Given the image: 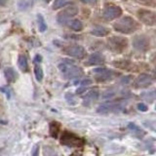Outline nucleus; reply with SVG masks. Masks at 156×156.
Wrapping results in <instances>:
<instances>
[{"label":"nucleus","instance_id":"f257e3e1","mask_svg":"<svg viewBox=\"0 0 156 156\" xmlns=\"http://www.w3.org/2000/svg\"><path fill=\"white\" fill-rule=\"evenodd\" d=\"M113 28L117 32L130 34L136 31L139 29V23H136L133 18L131 17H123L119 21L113 23Z\"/></svg>","mask_w":156,"mask_h":156},{"label":"nucleus","instance_id":"f03ea898","mask_svg":"<svg viewBox=\"0 0 156 156\" xmlns=\"http://www.w3.org/2000/svg\"><path fill=\"white\" fill-rule=\"evenodd\" d=\"M61 72L62 75L67 79H72V78H78L83 75L82 68L74 65V62L69 60H63L62 62L58 65Z\"/></svg>","mask_w":156,"mask_h":156},{"label":"nucleus","instance_id":"7ed1b4c3","mask_svg":"<svg viewBox=\"0 0 156 156\" xmlns=\"http://www.w3.org/2000/svg\"><path fill=\"white\" fill-rule=\"evenodd\" d=\"M61 143L69 147H81L84 144V141L79 136L70 133V132H65L61 138Z\"/></svg>","mask_w":156,"mask_h":156},{"label":"nucleus","instance_id":"20e7f679","mask_svg":"<svg viewBox=\"0 0 156 156\" xmlns=\"http://www.w3.org/2000/svg\"><path fill=\"white\" fill-rule=\"evenodd\" d=\"M108 46L111 49V51L115 53H122L127 49L128 41L124 37L113 36L108 39Z\"/></svg>","mask_w":156,"mask_h":156},{"label":"nucleus","instance_id":"39448f33","mask_svg":"<svg viewBox=\"0 0 156 156\" xmlns=\"http://www.w3.org/2000/svg\"><path fill=\"white\" fill-rule=\"evenodd\" d=\"M78 14V8L76 6H68L62 10L57 16V22L60 24H65L69 22V20Z\"/></svg>","mask_w":156,"mask_h":156},{"label":"nucleus","instance_id":"423d86ee","mask_svg":"<svg viewBox=\"0 0 156 156\" xmlns=\"http://www.w3.org/2000/svg\"><path fill=\"white\" fill-rule=\"evenodd\" d=\"M138 17L140 21L146 26L153 27L156 26V13L149 10L141 9L138 12Z\"/></svg>","mask_w":156,"mask_h":156},{"label":"nucleus","instance_id":"0eeeda50","mask_svg":"<svg viewBox=\"0 0 156 156\" xmlns=\"http://www.w3.org/2000/svg\"><path fill=\"white\" fill-rule=\"evenodd\" d=\"M125 109V105L121 102H107V104L101 105L98 108L99 113H111V112H120Z\"/></svg>","mask_w":156,"mask_h":156},{"label":"nucleus","instance_id":"6e6552de","mask_svg":"<svg viewBox=\"0 0 156 156\" xmlns=\"http://www.w3.org/2000/svg\"><path fill=\"white\" fill-rule=\"evenodd\" d=\"M122 15V10L119 6L110 4L107 5L102 12V16L106 21H113V20L119 18Z\"/></svg>","mask_w":156,"mask_h":156},{"label":"nucleus","instance_id":"1a4fd4ad","mask_svg":"<svg viewBox=\"0 0 156 156\" xmlns=\"http://www.w3.org/2000/svg\"><path fill=\"white\" fill-rule=\"evenodd\" d=\"M65 53L69 57L75 58H79V60H81V58H85L86 55H87L86 50L84 49V47H82L80 45H76V44L67 46L65 49Z\"/></svg>","mask_w":156,"mask_h":156},{"label":"nucleus","instance_id":"9d476101","mask_svg":"<svg viewBox=\"0 0 156 156\" xmlns=\"http://www.w3.org/2000/svg\"><path fill=\"white\" fill-rule=\"evenodd\" d=\"M94 74L97 81L99 82H105L111 80L114 76L113 71L106 68H96L94 69Z\"/></svg>","mask_w":156,"mask_h":156},{"label":"nucleus","instance_id":"9b49d317","mask_svg":"<svg viewBox=\"0 0 156 156\" xmlns=\"http://www.w3.org/2000/svg\"><path fill=\"white\" fill-rule=\"evenodd\" d=\"M150 46L149 39L147 37H145L144 35H138L134 38L133 40V47L136 50L144 52L146 51Z\"/></svg>","mask_w":156,"mask_h":156},{"label":"nucleus","instance_id":"f8f14e48","mask_svg":"<svg viewBox=\"0 0 156 156\" xmlns=\"http://www.w3.org/2000/svg\"><path fill=\"white\" fill-rule=\"evenodd\" d=\"M153 78L151 75L147 74V73H141L138 77L136 78L134 85L136 88H145L148 87L152 84Z\"/></svg>","mask_w":156,"mask_h":156},{"label":"nucleus","instance_id":"ddd939ff","mask_svg":"<svg viewBox=\"0 0 156 156\" xmlns=\"http://www.w3.org/2000/svg\"><path fill=\"white\" fill-rule=\"evenodd\" d=\"M99 96H100L99 90L92 89L84 96V98H83V104H84V105H86V106H89L92 104H94V102L99 99Z\"/></svg>","mask_w":156,"mask_h":156},{"label":"nucleus","instance_id":"4468645a","mask_svg":"<svg viewBox=\"0 0 156 156\" xmlns=\"http://www.w3.org/2000/svg\"><path fill=\"white\" fill-rule=\"evenodd\" d=\"M105 61V57L101 53H94L89 57L88 63L90 66H100V65H104Z\"/></svg>","mask_w":156,"mask_h":156},{"label":"nucleus","instance_id":"2eb2a0df","mask_svg":"<svg viewBox=\"0 0 156 156\" xmlns=\"http://www.w3.org/2000/svg\"><path fill=\"white\" fill-rule=\"evenodd\" d=\"M4 75L6 80L10 83H14L16 82L17 79L19 78L18 72L15 70V68L13 67H5L4 68Z\"/></svg>","mask_w":156,"mask_h":156},{"label":"nucleus","instance_id":"dca6fc26","mask_svg":"<svg viewBox=\"0 0 156 156\" xmlns=\"http://www.w3.org/2000/svg\"><path fill=\"white\" fill-rule=\"evenodd\" d=\"M91 33L97 37H104V36H106L107 34L109 33V29L105 27H102V26H97L92 29Z\"/></svg>","mask_w":156,"mask_h":156},{"label":"nucleus","instance_id":"f3484780","mask_svg":"<svg viewBox=\"0 0 156 156\" xmlns=\"http://www.w3.org/2000/svg\"><path fill=\"white\" fill-rule=\"evenodd\" d=\"M18 65L20 69L23 72H27L28 71V62H27V58L24 55H20L18 58Z\"/></svg>","mask_w":156,"mask_h":156},{"label":"nucleus","instance_id":"a211bd4d","mask_svg":"<svg viewBox=\"0 0 156 156\" xmlns=\"http://www.w3.org/2000/svg\"><path fill=\"white\" fill-rule=\"evenodd\" d=\"M67 26L70 29H72V30H74V31H80L83 28V24L81 21H79V20H77V19L69 21L67 23Z\"/></svg>","mask_w":156,"mask_h":156},{"label":"nucleus","instance_id":"6ab92c4d","mask_svg":"<svg viewBox=\"0 0 156 156\" xmlns=\"http://www.w3.org/2000/svg\"><path fill=\"white\" fill-rule=\"evenodd\" d=\"M37 23H38V28L40 32H44L47 29V24L45 22V19L41 14L37 15Z\"/></svg>","mask_w":156,"mask_h":156},{"label":"nucleus","instance_id":"aec40b11","mask_svg":"<svg viewBox=\"0 0 156 156\" xmlns=\"http://www.w3.org/2000/svg\"><path fill=\"white\" fill-rule=\"evenodd\" d=\"M34 74H35V78L38 82H41L43 80L44 77V73L41 66H39V63H35V66H34Z\"/></svg>","mask_w":156,"mask_h":156},{"label":"nucleus","instance_id":"412c9836","mask_svg":"<svg viewBox=\"0 0 156 156\" xmlns=\"http://www.w3.org/2000/svg\"><path fill=\"white\" fill-rule=\"evenodd\" d=\"M70 2L68 1V0H55L53 3V9L54 10H57V9H60V8H62L68 5Z\"/></svg>","mask_w":156,"mask_h":156},{"label":"nucleus","instance_id":"4be33fe9","mask_svg":"<svg viewBox=\"0 0 156 156\" xmlns=\"http://www.w3.org/2000/svg\"><path fill=\"white\" fill-rule=\"evenodd\" d=\"M58 128H60V126H58V124L57 123H52L51 126H50V132H51V135L53 136H58Z\"/></svg>","mask_w":156,"mask_h":156},{"label":"nucleus","instance_id":"5701e85b","mask_svg":"<svg viewBox=\"0 0 156 156\" xmlns=\"http://www.w3.org/2000/svg\"><path fill=\"white\" fill-rule=\"evenodd\" d=\"M66 101H68V104H69V105H75L76 104L75 98H74V96L71 94V93H66Z\"/></svg>","mask_w":156,"mask_h":156},{"label":"nucleus","instance_id":"b1692460","mask_svg":"<svg viewBox=\"0 0 156 156\" xmlns=\"http://www.w3.org/2000/svg\"><path fill=\"white\" fill-rule=\"evenodd\" d=\"M0 91L3 92L4 94L7 96L8 99H10V98H11V92H10V90L8 89L7 87H1V88H0Z\"/></svg>","mask_w":156,"mask_h":156},{"label":"nucleus","instance_id":"393cba45","mask_svg":"<svg viewBox=\"0 0 156 156\" xmlns=\"http://www.w3.org/2000/svg\"><path fill=\"white\" fill-rule=\"evenodd\" d=\"M92 84V81L90 80V79H85V80H83L82 82H81V85L82 86H88V85H91Z\"/></svg>","mask_w":156,"mask_h":156},{"label":"nucleus","instance_id":"a878e982","mask_svg":"<svg viewBox=\"0 0 156 156\" xmlns=\"http://www.w3.org/2000/svg\"><path fill=\"white\" fill-rule=\"evenodd\" d=\"M138 108H139L140 111H145L146 109H147V107H146V105H144V104H139V105H138Z\"/></svg>","mask_w":156,"mask_h":156},{"label":"nucleus","instance_id":"bb28decb","mask_svg":"<svg viewBox=\"0 0 156 156\" xmlns=\"http://www.w3.org/2000/svg\"><path fill=\"white\" fill-rule=\"evenodd\" d=\"M42 61V57L40 55H36L35 58H34V63H39V62H41Z\"/></svg>","mask_w":156,"mask_h":156},{"label":"nucleus","instance_id":"cd10ccee","mask_svg":"<svg viewBox=\"0 0 156 156\" xmlns=\"http://www.w3.org/2000/svg\"><path fill=\"white\" fill-rule=\"evenodd\" d=\"M81 1L85 4H94L98 1V0H81Z\"/></svg>","mask_w":156,"mask_h":156},{"label":"nucleus","instance_id":"c85d7f7f","mask_svg":"<svg viewBox=\"0 0 156 156\" xmlns=\"http://www.w3.org/2000/svg\"><path fill=\"white\" fill-rule=\"evenodd\" d=\"M38 150H39V148H38V145H37L34 147V151L32 150V155H38Z\"/></svg>","mask_w":156,"mask_h":156},{"label":"nucleus","instance_id":"c756f323","mask_svg":"<svg viewBox=\"0 0 156 156\" xmlns=\"http://www.w3.org/2000/svg\"><path fill=\"white\" fill-rule=\"evenodd\" d=\"M6 5H7V0H0V6L4 7Z\"/></svg>","mask_w":156,"mask_h":156},{"label":"nucleus","instance_id":"7c9ffc66","mask_svg":"<svg viewBox=\"0 0 156 156\" xmlns=\"http://www.w3.org/2000/svg\"><path fill=\"white\" fill-rule=\"evenodd\" d=\"M140 1L144 4H149L150 2H153V0H140Z\"/></svg>","mask_w":156,"mask_h":156},{"label":"nucleus","instance_id":"2f4dec72","mask_svg":"<svg viewBox=\"0 0 156 156\" xmlns=\"http://www.w3.org/2000/svg\"><path fill=\"white\" fill-rule=\"evenodd\" d=\"M45 1H46V2H49V1H50V0H45Z\"/></svg>","mask_w":156,"mask_h":156},{"label":"nucleus","instance_id":"473e14b6","mask_svg":"<svg viewBox=\"0 0 156 156\" xmlns=\"http://www.w3.org/2000/svg\"><path fill=\"white\" fill-rule=\"evenodd\" d=\"M155 74H156V67H155Z\"/></svg>","mask_w":156,"mask_h":156}]
</instances>
